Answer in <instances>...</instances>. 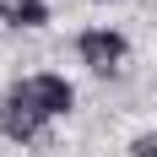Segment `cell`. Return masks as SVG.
<instances>
[{
  "instance_id": "cell-1",
  "label": "cell",
  "mask_w": 157,
  "mask_h": 157,
  "mask_svg": "<svg viewBox=\"0 0 157 157\" xmlns=\"http://www.w3.org/2000/svg\"><path fill=\"white\" fill-rule=\"evenodd\" d=\"M16 103H27L38 119H54V114H71V103H76V92H71V81L54 76V71H38V76H22L11 87Z\"/></svg>"
},
{
  "instance_id": "cell-2",
  "label": "cell",
  "mask_w": 157,
  "mask_h": 157,
  "mask_svg": "<svg viewBox=\"0 0 157 157\" xmlns=\"http://www.w3.org/2000/svg\"><path fill=\"white\" fill-rule=\"evenodd\" d=\"M76 54L92 65L98 76H109V71H119V60H125V38H119L114 27H92V33L76 38Z\"/></svg>"
},
{
  "instance_id": "cell-4",
  "label": "cell",
  "mask_w": 157,
  "mask_h": 157,
  "mask_svg": "<svg viewBox=\"0 0 157 157\" xmlns=\"http://www.w3.org/2000/svg\"><path fill=\"white\" fill-rule=\"evenodd\" d=\"M6 16H11L16 27H44V22H49V6H44V0H11Z\"/></svg>"
},
{
  "instance_id": "cell-5",
  "label": "cell",
  "mask_w": 157,
  "mask_h": 157,
  "mask_svg": "<svg viewBox=\"0 0 157 157\" xmlns=\"http://www.w3.org/2000/svg\"><path fill=\"white\" fill-rule=\"evenodd\" d=\"M130 152H136V157H157V136H136Z\"/></svg>"
},
{
  "instance_id": "cell-3",
  "label": "cell",
  "mask_w": 157,
  "mask_h": 157,
  "mask_svg": "<svg viewBox=\"0 0 157 157\" xmlns=\"http://www.w3.org/2000/svg\"><path fill=\"white\" fill-rule=\"evenodd\" d=\"M0 130H6V141H38V130H44V119L27 109V103H16V98H6V109H0Z\"/></svg>"
}]
</instances>
